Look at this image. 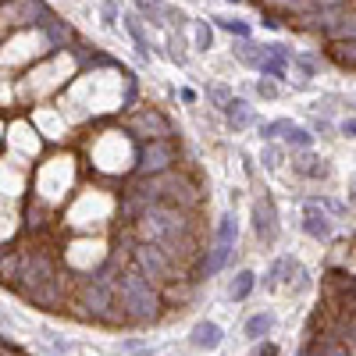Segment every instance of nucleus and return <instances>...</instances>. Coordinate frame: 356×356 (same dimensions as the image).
Instances as JSON below:
<instances>
[{
    "label": "nucleus",
    "instance_id": "473e14b6",
    "mask_svg": "<svg viewBox=\"0 0 356 356\" xmlns=\"http://www.w3.org/2000/svg\"><path fill=\"white\" fill-rule=\"evenodd\" d=\"M0 260H4V250H0Z\"/></svg>",
    "mask_w": 356,
    "mask_h": 356
},
{
    "label": "nucleus",
    "instance_id": "2eb2a0df",
    "mask_svg": "<svg viewBox=\"0 0 356 356\" xmlns=\"http://www.w3.org/2000/svg\"><path fill=\"white\" fill-rule=\"evenodd\" d=\"M43 33L50 36V43H54V47H65V43H72V25H65L61 18H47Z\"/></svg>",
    "mask_w": 356,
    "mask_h": 356
},
{
    "label": "nucleus",
    "instance_id": "423d86ee",
    "mask_svg": "<svg viewBox=\"0 0 356 356\" xmlns=\"http://www.w3.org/2000/svg\"><path fill=\"white\" fill-rule=\"evenodd\" d=\"M178 164V146L175 139H150L136 157V175H161Z\"/></svg>",
    "mask_w": 356,
    "mask_h": 356
},
{
    "label": "nucleus",
    "instance_id": "f3484780",
    "mask_svg": "<svg viewBox=\"0 0 356 356\" xmlns=\"http://www.w3.org/2000/svg\"><path fill=\"white\" fill-rule=\"evenodd\" d=\"M235 57H239L243 65H250V68H260L264 47H257V43H250V40H239V47H235Z\"/></svg>",
    "mask_w": 356,
    "mask_h": 356
},
{
    "label": "nucleus",
    "instance_id": "bb28decb",
    "mask_svg": "<svg viewBox=\"0 0 356 356\" xmlns=\"http://www.w3.org/2000/svg\"><path fill=\"white\" fill-rule=\"evenodd\" d=\"M257 93H260V97H267V100H271V97H278V86H275L271 79H260V82H257Z\"/></svg>",
    "mask_w": 356,
    "mask_h": 356
},
{
    "label": "nucleus",
    "instance_id": "7ed1b4c3",
    "mask_svg": "<svg viewBox=\"0 0 356 356\" xmlns=\"http://www.w3.org/2000/svg\"><path fill=\"white\" fill-rule=\"evenodd\" d=\"M57 275H61V264H57V257L50 250H22V264H18V278H15V292L25 296V292H33L47 282H54Z\"/></svg>",
    "mask_w": 356,
    "mask_h": 356
},
{
    "label": "nucleus",
    "instance_id": "b1692460",
    "mask_svg": "<svg viewBox=\"0 0 356 356\" xmlns=\"http://www.w3.org/2000/svg\"><path fill=\"white\" fill-rule=\"evenodd\" d=\"M196 47L200 50H211L214 47V29L207 25V22H196Z\"/></svg>",
    "mask_w": 356,
    "mask_h": 356
},
{
    "label": "nucleus",
    "instance_id": "a211bd4d",
    "mask_svg": "<svg viewBox=\"0 0 356 356\" xmlns=\"http://www.w3.org/2000/svg\"><path fill=\"white\" fill-rule=\"evenodd\" d=\"M271 314H253L250 321H246V339H253V342H260L267 332H271Z\"/></svg>",
    "mask_w": 356,
    "mask_h": 356
},
{
    "label": "nucleus",
    "instance_id": "72a5a7b5",
    "mask_svg": "<svg viewBox=\"0 0 356 356\" xmlns=\"http://www.w3.org/2000/svg\"><path fill=\"white\" fill-rule=\"evenodd\" d=\"M232 4H239V0H232Z\"/></svg>",
    "mask_w": 356,
    "mask_h": 356
},
{
    "label": "nucleus",
    "instance_id": "6ab92c4d",
    "mask_svg": "<svg viewBox=\"0 0 356 356\" xmlns=\"http://www.w3.org/2000/svg\"><path fill=\"white\" fill-rule=\"evenodd\" d=\"M253 285H257V275L253 271H239L235 282H232V300H246V296L253 292Z\"/></svg>",
    "mask_w": 356,
    "mask_h": 356
},
{
    "label": "nucleus",
    "instance_id": "9b49d317",
    "mask_svg": "<svg viewBox=\"0 0 356 356\" xmlns=\"http://www.w3.org/2000/svg\"><path fill=\"white\" fill-rule=\"evenodd\" d=\"M303 232L310 239H328L332 235V221L324 211H317V203H307V218H303Z\"/></svg>",
    "mask_w": 356,
    "mask_h": 356
},
{
    "label": "nucleus",
    "instance_id": "f257e3e1",
    "mask_svg": "<svg viewBox=\"0 0 356 356\" xmlns=\"http://www.w3.org/2000/svg\"><path fill=\"white\" fill-rule=\"evenodd\" d=\"M114 292H118V303H122L129 324H139V328H146V324L161 321L164 314V296H161V285L150 282L143 271H136V267H122V275L114 278Z\"/></svg>",
    "mask_w": 356,
    "mask_h": 356
},
{
    "label": "nucleus",
    "instance_id": "39448f33",
    "mask_svg": "<svg viewBox=\"0 0 356 356\" xmlns=\"http://www.w3.org/2000/svg\"><path fill=\"white\" fill-rule=\"evenodd\" d=\"M235 239H239V225H235V218H232V214H225V218H221V225H218V239H214L211 253H203V257H200L196 275H218L221 267L228 264L232 250H235Z\"/></svg>",
    "mask_w": 356,
    "mask_h": 356
},
{
    "label": "nucleus",
    "instance_id": "0eeeda50",
    "mask_svg": "<svg viewBox=\"0 0 356 356\" xmlns=\"http://www.w3.org/2000/svg\"><path fill=\"white\" fill-rule=\"evenodd\" d=\"M129 132H132L136 139H143V143H150V139H171V136H175V132H171V122H168L157 107L136 111V118L129 122Z\"/></svg>",
    "mask_w": 356,
    "mask_h": 356
},
{
    "label": "nucleus",
    "instance_id": "4be33fe9",
    "mask_svg": "<svg viewBox=\"0 0 356 356\" xmlns=\"http://www.w3.org/2000/svg\"><path fill=\"white\" fill-rule=\"evenodd\" d=\"M292 271H296V260H292V257L275 260V267L267 271V285H278V282H282V275H292Z\"/></svg>",
    "mask_w": 356,
    "mask_h": 356
},
{
    "label": "nucleus",
    "instance_id": "a878e982",
    "mask_svg": "<svg viewBox=\"0 0 356 356\" xmlns=\"http://www.w3.org/2000/svg\"><path fill=\"white\" fill-rule=\"evenodd\" d=\"M260 161H264V168H271V171H275V168H282V150H278L275 143H267V146H264V154H260Z\"/></svg>",
    "mask_w": 356,
    "mask_h": 356
},
{
    "label": "nucleus",
    "instance_id": "c756f323",
    "mask_svg": "<svg viewBox=\"0 0 356 356\" xmlns=\"http://www.w3.org/2000/svg\"><path fill=\"white\" fill-rule=\"evenodd\" d=\"M104 22H107V25L118 22V8H114V4H104Z\"/></svg>",
    "mask_w": 356,
    "mask_h": 356
},
{
    "label": "nucleus",
    "instance_id": "cd10ccee",
    "mask_svg": "<svg viewBox=\"0 0 356 356\" xmlns=\"http://www.w3.org/2000/svg\"><path fill=\"white\" fill-rule=\"evenodd\" d=\"M211 100H214L218 107H225L232 97H228V89H225V86H214V89H211Z\"/></svg>",
    "mask_w": 356,
    "mask_h": 356
},
{
    "label": "nucleus",
    "instance_id": "412c9836",
    "mask_svg": "<svg viewBox=\"0 0 356 356\" xmlns=\"http://www.w3.org/2000/svg\"><path fill=\"white\" fill-rule=\"evenodd\" d=\"M285 139H289V146H296V150H310V146H314V136L307 129H300V125H292L285 132Z\"/></svg>",
    "mask_w": 356,
    "mask_h": 356
},
{
    "label": "nucleus",
    "instance_id": "1a4fd4ad",
    "mask_svg": "<svg viewBox=\"0 0 356 356\" xmlns=\"http://www.w3.org/2000/svg\"><path fill=\"white\" fill-rule=\"evenodd\" d=\"M253 221H257V235L271 246L275 239H278V221H275V203L271 200H260L257 207H253Z\"/></svg>",
    "mask_w": 356,
    "mask_h": 356
},
{
    "label": "nucleus",
    "instance_id": "20e7f679",
    "mask_svg": "<svg viewBox=\"0 0 356 356\" xmlns=\"http://www.w3.org/2000/svg\"><path fill=\"white\" fill-rule=\"evenodd\" d=\"M129 264L136 267V271H143L150 282H157V285H168V282H175V278H182V275H178V264H175L161 246H154V243H136Z\"/></svg>",
    "mask_w": 356,
    "mask_h": 356
},
{
    "label": "nucleus",
    "instance_id": "7c9ffc66",
    "mask_svg": "<svg viewBox=\"0 0 356 356\" xmlns=\"http://www.w3.org/2000/svg\"><path fill=\"white\" fill-rule=\"evenodd\" d=\"M253 356H278V349H275V346H271V342H267V346H264V349H257V353H253Z\"/></svg>",
    "mask_w": 356,
    "mask_h": 356
},
{
    "label": "nucleus",
    "instance_id": "2f4dec72",
    "mask_svg": "<svg viewBox=\"0 0 356 356\" xmlns=\"http://www.w3.org/2000/svg\"><path fill=\"white\" fill-rule=\"evenodd\" d=\"M349 193L356 196V175H349Z\"/></svg>",
    "mask_w": 356,
    "mask_h": 356
},
{
    "label": "nucleus",
    "instance_id": "5701e85b",
    "mask_svg": "<svg viewBox=\"0 0 356 356\" xmlns=\"http://www.w3.org/2000/svg\"><path fill=\"white\" fill-rule=\"evenodd\" d=\"M289 129H292L289 118H278V122H267V125L260 129V136H264V139H275V136H285Z\"/></svg>",
    "mask_w": 356,
    "mask_h": 356
},
{
    "label": "nucleus",
    "instance_id": "f8f14e48",
    "mask_svg": "<svg viewBox=\"0 0 356 356\" xmlns=\"http://www.w3.org/2000/svg\"><path fill=\"white\" fill-rule=\"evenodd\" d=\"M221 111H225V118H228V125H232V129H246V125H253V107H250L246 100H239V97H232Z\"/></svg>",
    "mask_w": 356,
    "mask_h": 356
},
{
    "label": "nucleus",
    "instance_id": "dca6fc26",
    "mask_svg": "<svg viewBox=\"0 0 356 356\" xmlns=\"http://www.w3.org/2000/svg\"><path fill=\"white\" fill-rule=\"evenodd\" d=\"M328 40H356V15L342 11V18L328 29Z\"/></svg>",
    "mask_w": 356,
    "mask_h": 356
},
{
    "label": "nucleus",
    "instance_id": "ddd939ff",
    "mask_svg": "<svg viewBox=\"0 0 356 356\" xmlns=\"http://www.w3.org/2000/svg\"><path fill=\"white\" fill-rule=\"evenodd\" d=\"M125 29H129V36L136 40V50H139V57L146 61V57H150V40H146V29H143L139 15H125Z\"/></svg>",
    "mask_w": 356,
    "mask_h": 356
},
{
    "label": "nucleus",
    "instance_id": "f03ea898",
    "mask_svg": "<svg viewBox=\"0 0 356 356\" xmlns=\"http://www.w3.org/2000/svg\"><path fill=\"white\" fill-rule=\"evenodd\" d=\"M132 196H139L146 207L150 203H171L182 211H196L200 207V189L193 178H186L182 171H161V175H136V182L129 186Z\"/></svg>",
    "mask_w": 356,
    "mask_h": 356
},
{
    "label": "nucleus",
    "instance_id": "c85d7f7f",
    "mask_svg": "<svg viewBox=\"0 0 356 356\" xmlns=\"http://www.w3.org/2000/svg\"><path fill=\"white\" fill-rule=\"evenodd\" d=\"M339 129H342V136H349V139H356V118H346V122H342Z\"/></svg>",
    "mask_w": 356,
    "mask_h": 356
},
{
    "label": "nucleus",
    "instance_id": "aec40b11",
    "mask_svg": "<svg viewBox=\"0 0 356 356\" xmlns=\"http://www.w3.org/2000/svg\"><path fill=\"white\" fill-rule=\"evenodd\" d=\"M211 22H218L225 33H232L235 40H250V25L239 22V18H225V15H218V18H211Z\"/></svg>",
    "mask_w": 356,
    "mask_h": 356
},
{
    "label": "nucleus",
    "instance_id": "393cba45",
    "mask_svg": "<svg viewBox=\"0 0 356 356\" xmlns=\"http://www.w3.org/2000/svg\"><path fill=\"white\" fill-rule=\"evenodd\" d=\"M296 171H300V175H310V178H324V175H328V168H324V161H303V164H296Z\"/></svg>",
    "mask_w": 356,
    "mask_h": 356
},
{
    "label": "nucleus",
    "instance_id": "6e6552de",
    "mask_svg": "<svg viewBox=\"0 0 356 356\" xmlns=\"http://www.w3.org/2000/svg\"><path fill=\"white\" fill-rule=\"evenodd\" d=\"M161 296H164V307H186L196 300V278H175L161 285Z\"/></svg>",
    "mask_w": 356,
    "mask_h": 356
},
{
    "label": "nucleus",
    "instance_id": "9d476101",
    "mask_svg": "<svg viewBox=\"0 0 356 356\" xmlns=\"http://www.w3.org/2000/svg\"><path fill=\"white\" fill-rule=\"evenodd\" d=\"M189 339H193V346H196V349H207V353H214V349L225 342V335H221V328H218L214 321H200L196 328H193V335H189Z\"/></svg>",
    "mask_w": 356,
    "mask_h": 356
},
{
    "label": "nucleus",
    "instance_id": "4468645a",
    "mask_svg": "<svg viewBox=\"0 0 356 356\" xmlns=\"http://www.w3.org/2000/svg\"><path fill=\"white\" fill-rule=\"evenodd\" d=\"M328 54H332V61H335V65L356 68V40H335Z\"/></svg>",
    "mask_w": 356,
    "mask_h": 356
}]
</instances>
